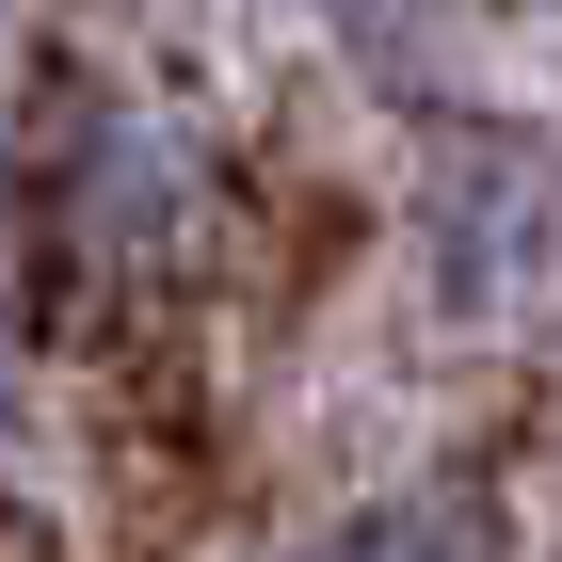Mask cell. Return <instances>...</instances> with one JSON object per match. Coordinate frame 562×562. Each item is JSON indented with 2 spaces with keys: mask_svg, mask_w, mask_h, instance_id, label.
Returning <instances> with one entry per match:
<instances>
[{
  "mask_svg": "<svg viewBox=\"0 0 562 562\" xmlns=\"http://www.w3.org/2000/svg\"><path fill=\"white\" fill-rule=\"evenodd\" d=\"M418 290L498 338L530 305H562V145L547 130H434L418 145Z\"/></svg>",
  "mask_w": 562,
  "mask_h": 562,
  "instance_id": "cell-1",
  "label": "cell"
},
{
  "mask_svg": "<svg viewBox=\"0 0 562 562\" xmlns=\"http://www.w3.org/2000/svg\"><path fill=\"white\" fill-rule=\"evenodd\" d=\"M305 16H322V33H353L370 65H418V48L450 33V0H305Z\"/></svg>",
  "mask_w": 562,
  "mask_h": 562,
  "instance_id": "cell-4",
  "label": "cell"
},
{
  "mask_svg": "<svg viewBox=\"0 0 562 562\" xmlns=\"http://www.w3.org/2000/svg\"><path fill=\"white\" fill-rule=\"evenodd\" d=\"M0 434H16V338H0Z\"/></svg>",
  "mask_w": 562,
  "mask_h": 562,
  "instance_id": "cell-5",
  "label": "cell"
},
{
  "mask_svg": "<svg viewBox=\"0 0 562 562\" xmlns=\"http://www.w3.org/2000/svg\"><path fill=\"white\" fill-rule=\"evenodd\" d=\"M177 225H193V145L161 113H97L65 145V241L81 258H161Z\"/></svg>",
  "mask_w": 562,
  "mask_h": 562,
  "instance_id": "cell-2",
  "label": "cell"
},
{
  "mask_svg": "<svg viewBox=\"0 0 562 562\" xmlns=\"http://www.w3.org/2000/svg\"><path fill=\"white\" fill-rule=\"evenodd\" d=\"M290 562H482V530L450 515V498H370V515H338V530H305Z\"/></svg>",
  "mask_w": 562,
  "mask_h": 562,
  "instance_id": "cell-3",
  "label": "cell"
}]
</instances>
